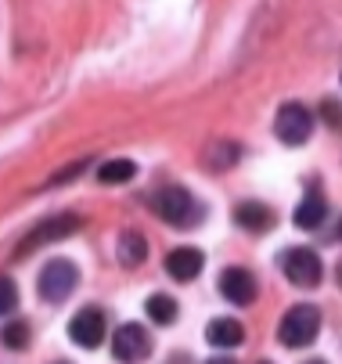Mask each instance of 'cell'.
I'll return each instance as SVG.
<instances>
[{"instance_id": "13", "label": "cell", "mask_w": 342, "mask_h": 364, "mask_svg": "<svg viewBox=\"0 0 342 364\" xmlns=\"http://www.w3.org/2000/svg\"><path fill=\"white\" fill-rule=\"evenodd\" d=\"M324 217H328V202L321 198V191H310V195H303V202L296 205V213H292L296 228H303V231H314V228H321V224H324Z\"/></svg>"}, {"instance_id": "20", "label": "cell", "mask_w": 342, "mask_h": 364, "mask_svg": "<svg viewBox=\"0 0 342 364\" xmlns=\"http://www.w3.org/2000/svg\"><path fill=\"white\" fill-rule=\"evenodd\" d=\"M206 364H234L231 357H213V360H206Z\"/></svg>"}, {"instance_id": "9", "label": "cell", "mask_w": 342, "mask_h": 364, "mask_svg": "<svg viewBox=\"0 0 342 364\" xmlns=\"http://www.w3.org/2000/svg\"><path fill=\"white\" fill-rule=\"evenodd\" d=\"M220 292H224V299L234 303V306H249V303L256 299V278H253V271H246V267H227V271L220 274Z\"/></svg>"}, {"instance_id": "4", "label": "cell", "mask_w": 342, "mask_h": 364, "mask_svg": "<svg viewBox=\"0 0 342 364\" xmlns=\"http://www.w3.org/2000/svg\"><path fill=\"white\" fill-rule=\"evenodd\" d=\"M79 217L76 213H58V217H51V220H43V224H36L22 242H18V249H15V259H26L29 252H36V249H43V245H51V242H62V238H69L72 231H79Z\"/></svg>"}, {"instance_id": "19", "label": "cell", "mask_w": 342, "mask_h": 364, "mask_svg": "<svg viewBox=\"0 0 342 364\" xmlns=\"http://www.w3.org/2000/svg\"><path fill=\"white\" fill-rule=\"evenodd\" d=\"M321 112H324V123H328L331 130H342V101L328 97L324 105H321Z\"/></svg>"}, {"instance_id": "16", "label": "cell", "mask_w": 342, "mask_h": 364, "mask_svg": "<svg viewBox=\"0 0 342 364\" xmlns=\"http://www.w3.org/2000/svg\"><path fill=\"white\" fill-rule=\"evenodd\" d=\"M133 173H137V166L130 159H112V163H101L97 181L101 184H126V181H133Z\"/></svg>"}, {"instance_id": "21", "label": "cell", "mask_w": 342, "mask_h": 364, "mask_svg": "<svg viewBox=\"0 0 342 364\" xmlns=\"http://www.w3.org/2000/svg\"><path fill=\"white\" fill-rule=\"evenodd\" d=\"M338 238H342V220H338Z\"/></svg>"}, {"instance_id": "10", "label": "cell", "mask_w": 342, "mask_h": 364, "mask_svg": "<svg viewBox=\"0 0 342 364\" xmlns=\"http://www.w3.org/2000/svg\"><path fill=\"white\" fill-rule=\"evenodd\" d=\"M202 267H206V252L194 245H180L166 256V271L173 282H194L202 274Z\"/></svg>"}, {"instance_id": "15", "label": "cell", "mask_w": 342, "mask_h": 364, "mask_svg": "<svg viewBox=\"0 0 342 364\" xmlns=\"http://www.w3.org/2000/svg\"><path fill=\"white\" fill-rule=\"evenodd\" d=\"M144 310H148V318H152L155 325H173V321H177V314H180L177 299H173V296H166V292H155V296H148Z\"/></svg>"}, {"instance_id": "1", "label": "cell", "mask_w": 342, "mask_h": 364, "mask_svg": "<svg viewBox=\"0 0 342 364\" xmlns=\"http://www.w3.org/2000/svg\"><path fill=\"white\" fill-rule=\"evenodd\" d=\"M317 332H321V310L310 306V303L292 306L288 314L281 318V325H277V339H281V346H288V350L310 346V343L317 339Z\"/></svg>"}, {"instance_id": "24", "label": "cell", "mask_w": 342, "mask_h": 364, "mask_svg": "<svg viewBox=\"0 0 342 364\" xmlns=\"http://www.w3.org/2000/svg\"><path fill=\"white\" fill-rule=\"evenodd\" d=\"M260 364H270V360H260Z\"/></svg>"}, {"instance_id": "5", "label": "cell", "mask_w": 342, "mask_h": 364, "mask_svg": "<svg viewBox=\"0 0 342 364\" xmlns=\"http://www.w3.org/2000/svg\"><path fill=\"white\" fill-rule=\"evenodd\" d=\"M281 271L285 278L296 285V289H314L321 278H324V264H321V256L307 245H296V249H285L281 256Z\"/></svg>"}, {"instance_id": "12", "label": "cell", "mask_w": 342, "mask_h": 364, "mask_svg": "<svg viewBox=\"0 0 342 364\" xmlns=\"http://www.w3.org/2000/svg\"><path fill=\"white\" fill-rule=\"evenodd\" d=\"M206 339L216 350H234V346H241V339H246V328H241V321H234V318H213L206 325Z\"/></svg>"}, {"instance_id": "8", "label": "cell", "mask_w": 342, "mask_h": 364, "mask_svg": "<svg viewBox=\"0 0 342 364\" xmlns=\"http://www.w3.org/2000/svg\"><path fill=\"white\" fill-rule=\"evenodd\" d=\"M69 339L83 350H97L105 339V310L97 306H83L79 314L69 321Z\"/></svg>"}, {"instance_id": "2", "label": "cell", "mask_w": 342, "mask_h": 364, "mask_svg": "<svg viewBox=\"0 0 342 364\" xmlns=\"http://www.w3.org/2000/svg\"><path fill=\"white\" fill-rule=\"evenodd\" d=\"M152 210H155V217H162L166 224H177V228H187L191 220L202 217L194 195L187 188H177V184H170V188L152 195Z\"/></svg>"}, {"instance_id": "7", "label": "cell", "mask_w": 342, "mask_h": 364, "mask_svg": "<svg viewBox=\"0 0 342 364\" xmlns=\"http://www.w3.org/2000/svg\"><path fill=\"white\" fill-rule=\"evenodd\" d=\"M148 353H152V336H148V328L144 325H123V328H116V336H112V357L119 360V364H140V360H148Z\"/></svg>"}, {"instance_id": "17", "label": "cell", "mask_w": 342, "mask_h": 364, "mask_svg": "<svg viewBox=\"0 0 342 364\" xmlns=\"http://www.w3.org/2000/svg\"><path fill=\"white\" fill-rule=\"evenodd\" d=\"M29 325L26 321H8L4 325V332H0V343H4L8 350H26L29 346Z\"/></svg>"}, {"instance_id": "11", "label": "cell", "mask_w": 342, "mask_h": 364, "mask_svg": "<svg viewBox=\"0 0 342 364\" xmlns=\"http://www.w3.org/2000/svg\"><path fill=\"white\" fill-rule=\"evenodd\" d=\"M274 210L270 205H263V202H238L234 205V224L241 228V231H253V235H267L270 228H274Z\"/></svg>"}, {"instance_id": "18", "label": "cell", "mask_w": 342, "mask_h": 364, "mask_svg": "<svg viewBox=\"0 0 342 364\" xmlns=\"http://www.w3.org/2000/svg\"><path fill=\"white\" fill-rule=\"evenodd\" d=\"M15 306H18V289L11 278H0V318H8L15 314Z\"/></svg>"}, {"instance_id": "22", "label": "cell", "mask_w": 342, "mask_h": 364, "mask_svg": "<svg viewBox=\"0 0 342 364\" xmlns=\"http://www.w3.org/2000/svg\"><path fill=\"white\" fill-rule=\"evenodd\" d=\"M307 364H324V360H307Z\"/></svg>"}, {"instance_id": "3", "label": "cell", "mask_w": 342, "mask_h": 364, "mask_svg": "<svg viewBox=\"0 0 342 364\" xmlns=\"http://www.w3.org/2000/svg\"><path fill=\"white\" fill-rule=\"evenodd\" d=\"M76 282H79V271L72 259H47V267L36 278V289H40V299H47V303H65L72 296Z\"/></svg>"}, {"instance_id": "23", "label": "cell", "mask_w": 342, "mask_h": 364, "mask_svg": "<svg viewBox=\"0 0 342 364\" xmlns=\"http://www.w3.org/2000/svg\"><path fill=\"white\" fill-rule=\"evenodd\" d=\"M58 364H69V360H58Z\"/></svg>"}, {"instance_id": "14", "label": "cell", "mask_w": 342, "mask_h": 364, "mask_svg": "<svg viewBox=\"0 0 342 364\" xmlns=\"http://www.w3.org/2000/svg\"><path fill=\"white\" fill-rule=\"evenodd\" d=\"M144 256H148V242H144L137 231H123L119 235V264L123 267H140Z\"/></svg>"}, {"instance_id": "6", "label": "cell", "mask_w": 342, "mask_h": 364, "mask_svg": "<svg viewBox=\"0 0 342 364\" xmlns=\"http://www.w3.org/2000/svg\"><path fill=\"white\" fill-rule=\"evenodd\" d=\"M274 134L288 148L307 144V137L314 134V112L307 105H299V101H288V105H281L277 116H274Z\"/></svg>"}]
</instances>
